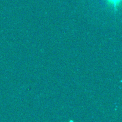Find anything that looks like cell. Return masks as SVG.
<instances>
[{
	"mask_svg": "<svg viewBox=\"0 0 122 122\" xmlns=\"http://www.w3.org/2000/svg\"><path fill=\"white\" fill-rule=\"evenodd\" d=\"M106 1L110 5L113 7L116 10L120 5L121 2V0H106Z\"/></svg>",
	"mask_w": 122,
	"mask_h": 122,
	"instance_id": "cell-1",
	"label": "cell"
}]
</instances>
